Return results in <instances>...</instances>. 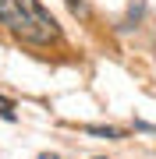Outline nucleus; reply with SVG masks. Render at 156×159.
I'll return each instance as SVG.
<instances>
[{
  "label": "nucleus",
  "mask_w": 156,
  "mask_h": 159,
  "mask_svg": "<svg viewBox=\"0 0 156 159\" xmlns=\"http://www.w3.org/2000/svg\"><path fill=\"white\" fill-rule=\"evenodd\" d=\"M92 134H106V138H121V131L117 127H89Z\"/></svg>",
  "instance_id": "obj_3"
},
{
  "label": "nucleus",
  "mask_w": 156,
  "mask_h": 159,
  "mask_svg": "<svg viewBox=\"0 0 156 159\" xmlns=\"http://www.w3.org/2000/svg\"><path fill=\"white\" fill-rule=\"evenodd\" d=\"M68 4H71V7H75V11H82V0H68Z\"/></svg>",
  "instance_id": "obj_4"
},
{
  "label": "nucleus",
  "mask_w": 156,
  "mask_h": 159,
  "mask_svg": "<svg viewBox=\"0 0 156 159\" xmlns=\"http://www.w3.org/2000/svg\"><path fill=\"white\" fill-rule=\"evenodd\" d=\"M0 25L21 43L32 46H50L57 43V21L39 0H0Z\"/></svg>",
  "instance_id": "obj_1"
},
{
  "label": "nucleus",
  "mask_w": 156,
  "mask_h": 159,
  "mask_svg": "<svg viewBox=\"0 0 156 159\" xmlns=\"http://www.w3.org/2000/svg\"><path fill=\"white\" fill-rule=\"evenodd\" d=\"M0 117H4V120H14V106L7 99H0Z\"/></svg>",
  "instance_id": "obj_2"
}]
</instances>
